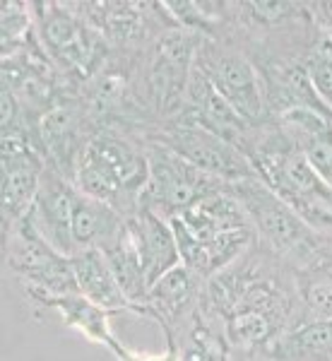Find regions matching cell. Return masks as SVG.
Returning <instances> with one entry per match:
<instances>
[{
	"instance_id": "9c48e42d",
	"label": "cell",
	"mask_w": 332,
	"mask_h": 361,
	"mask_svg": "<svg viewBox=\"0 0 332 361\" xmlns=\"http://www.w3.org/2000/svg\"><path fill=\"white\" fill-rule=\"evenodd\" d=\"M39 42L58 68L82 78L94 73L102 61L104 37L99 29L75 13H68L66 5H44V15H39Z\"/></svg>"
},
{
	"instance_id": "6da1fadb",
	"label": "cell",
	"mask_w": 332,
	"mask_h": 361,
	"mask_svg": "<svg viewBox=\"0 0 332 361\" xmlns=\"http://www.w3.org/2000/svg\"><path fill=\"white\" fill-rule=\"evenodd\" d=\"M248 159L253 161L258 178L270 185L308 226L318 234H332V188L308 166L279 126L277 130L255 137Z\"/></svg>"
},
{
	"instance_id": "e0dca14e",
	"label": "cell",
	"mask_w": 332,
	"mask_h": 361,
	"mask_svg": "<svg viewBox=\"0 0 332 361\" xmlns=\"http://www.w3.org/2000/svg\"><path fill=\"white\" fill-rule=\"evenodd\" d=\"M75 272V284L78 292L90 299L92 304L102 306L104 311H125L130 308V301L125 299V294L121 292L118 279H116L113 270H111L106 255L99 248H87L80 250L70 258Z\"/></svg>"
},
{
	"instance_id": "8fae6325",
	"label": "cell",
	"mask_w": 332,
	"mask_h": 361,
	"mask_svg": "<svg viewBox=\"0 0 332 361\" xmlns=\"http://www.w3.org/2000/svg\"><path fill=\"white\" fill-rule=\"evenodd\" d=\"M171 121H183V123L205 128V130L214 133V135L224 137L226 142L236 145V147L246 154L255 145L258 130L263 128V126L253 128L248 121H243L241 116L224 102V97L207 82L200 70H193V78H190L188 92H185V99H183V109H180L176 118H171Z\"/></svg>"
},
{
	"instance_id": "30bf717a",
	"label": "cell",
	"mask_w": 332,
	"mask_h": 361,
	"mask_svg": "<svg viewBox=\"0 0 332 361\" xmlns=\"http://www.w3.org/2000/svg\"><path fill=\"white\" fill-rule=\"evenodd\" d=\"M3 234L15 229L29 214L39 195V185L46 171L42 149L29 140V133H3Z\"/></svg>"
},
{
	"instance_id": "5b68a950",
	"label": "cell",
	"mask_w": 332,
	"mask_h": 361,
	"mask_svg": "<svg viewBox=\"0 0 332 361\" xmlns=\"http://www.w3.org/2000/svg\"><path fill=\"white\" fill-rule=\"evenodd\" d=\"M145 152H147L149 176L142 195H140V207L149 209L159 217L173 219L202 195L226 188V183L207 176L205 171L195 169L190 161L168 149L166 145L147 140Z\"/></svg>"
},
{
	"instance_id": "52a82bcc",
	"label": "cell",
	"mask_w": 332,
	"mask_h": 361,
	"mask_svg": "<svg viewBox=\"0 0 332 361\" xmlns=\"http://www.w3.org/2000/svg\"><path fill=\"white\" fill-rule=\"evenodd\" d=\"M154 142L166 145L178 157L190 161L195 169L205 171L207 176L231 185L238 180L258 178L253 161L236 145L226 142L224 137L214 135L200 126L183 123V121H166L159 130L152 133Z\"/></svg>"
},
{
	"instance_id": "484cf974",
	"label": "cell",
	"mask_w": 332,
	"mask_h": 361,
	"mask_svg": "<svg viewBox=\"0 0 332 361\" xmlns=\"http://www.w3.org/2000/svg\"><path fill=\"white\" fill-rule=\"evenodd\" d=\"M308 8H311V13H316L311 17L325 29V37L332 39V3H316V5H308Z\"/></svg>"
},
{
	"instance_id": "d6986e66",
	"label": "cell",
	"mask_w": 332,
	"mask_h": 361,
	"mask_svg": "<svg viewBox=\"0 0 332 361\" xmlns=\"http://www.w3.org/2000/svg\"><path fill=\"white\" fill-rule=\"evenodd\" d=\"M176 330L178 361H231V349L234 347L226 340L224 325L217 328L212 316L202 306H195L180 320Z\"/></svg>"
},
{
	"instance_id": "7c38bea8",
	"label": "cell",
	"mask_w": 332,
	"mask_h": 361,
	"mask_svg": "<svg viewBox=\"0 0 332 361\" xmlns=\"http://www.w3.org/2000/svg\"><path fill=\"white\" fill-rule=\"evenodd\" d=\"M75 195H78V185L63 176L61 171H56L54 166H46L42 185H39V195L25 217L46 243H51L68 258L78 253L73 241Z\"/></svg>"
},
{
	"instance_id": "603a6c76",
	"label": "cell",
	"mask_w": 332,
	"mask_h": 361,
	"mask_svg": "<svg viewBox=\"0 0 332 361\" xmlns=\"http://www.w3.org/2000/svg\"><path fill=\"white\" fill-rule=\"evenodd\" d=\"M304 68L308 80H311L313 92L320 99V104L332 114V39L330 37L323 34L311 46Z\"/></svg>"
},
{
	"instance_id": "9a60e30c",
	"label": "cell",
	"mask_w": 332,
	"mask_h": 361,
	"mask_svg": "<svg viewBox=\"0 0 332 361\" xmlns=\"http://www.w3.org/2000/svg\"><path fill=\"white\" fill-rule=\"evenodd\" d=\"M128 234L133 238V246L137 250V258L142 263L145 279L149 287L159 277H164L168 270L180 265L178 241L168 219L140 207L137 212L128 217Z\"/></svg>"
},
{
	"instance_id": "ac0fdd59",
	"label": "cell",
	"mask_w": 332,
	"mask_h": 361,
	"mask_svg": "<svg viewBox=\"0 0 332 361\" xmlns=\"http://www.w3.org/2000/svg\"><path fill=\"white\" fill-rule=\"evenodd\" d=\"M125 226L128 219L123 214L116 212L106 202L94 200L78 190L73 205V241L78 253L87 248L104 250L123 234Z\"/></svg>"
},
{
	"instance_id": "44dd1931",
	"label": "cell",
	"mask_w": 332,
	"mask_h": 361,
	"mask_svg": "<svg viewBox=\"0 0 332 361\" xmlns=\"http://www.w3.org/2000/svg\"><path fill=\"white\" fill-rule=\"evenodd\" d=\"M272 357L277 361H332V318H304L282 335Z\"/></svg>"
},
{
	"instance_id": "ba28073f",
	"label": "cell",
	"mask_w": 332,
	"mask_h": 361,
	"mask_svg": "<svg viewBox=\"0 0 332 361\" xmlns=\"http://www.w3.org/2000/svg\"><path fill=\"white\" fill-rule=\"evenodd\" d=\"M200 42L202 34H195L183 27H171L161 37L154 39V51L147 68V82L156 114H161L166 121L176 118L178 111L183 109V99L185 92H188L190 78H193Z\"/></svg>"
},
{
	"instance_id": "ffe728a7",
	"label": "cell",
	"mask_w": 332,
	"mask_h": 361,
	"mask_svg": "<svg viewBox=\"0 0 332 361\" xmlns=\"http://www.w3.org/2000/svg\"><path fill=\"white\" fill-rule=\"evenodd\" d=\"M42 306L54 308L68 328L78 330L80 335L87 337L90 342H94V345H104L109 349L111 342L116 340L113 333H111V323H109L111 313L104 311L102 306L92 304V301L85 299L80 292L49 296V299L42 301Z\"/></svg>"
},
{
	"instance_id": "4fadbf2b",
	"label": "cell",
	"mask_w": 332,
	"mask_h": 361,
	"mask_svg": "<svg viewBox=\"0 0 332 361\" xmlns=\"http://www.w3.org/2000/svg\"><path fill=\"white\" fill-rule=\"evenodd\" d=\"M94 27L104 39L118 46L145 44L152 37H161L166 29L178 27L176 22H159L164 3H92Z\"/></svg>"
},
{
	"instance_id": "2e32d148",
	"label": "cell",
	"mask_w": 332,
	"mask_h": 361,
	"mask_svg": "<svg viewBox=\"0 0 332 361\" xmlns=\"http://www.w3.org/2000/svg\"><path fill=\"white\" fill-rule=\"evenodd\" d=\"M202 282L205 279L197 277L190 267H185L183 263L176 265L149 287L147 301L140 308V316H147L161 323L164 333H168V330L173 333L180 320L188 316L200 301Z\"/></svg>"
},
{
	"instance_id": "7a4b0ae2",
	"label": "cell",
	"mask_w": 332,
	"mask_h": 361,
	"mask_svg": "<svg viewBox=\"0 0 332 361\" xmlns=\"http://www.w3.org/2000/svg\"><path fill=\"white\" fill-rule=\"evenodd\" d=\"M149 176L147 152L113 130L94 133L75 173L80 193L106 202L128 219L140 209V195Z\"/></svg>"
},
{
	"instance_id": "3957f363",
	"label": "cell",
	"mask_w": 332,
	"mask_h": 361,
	"mask_svg": "<svg viewBox=\"0 0 332 361\" xmlns=\"http://www.w3.org/2000/svg\"><path fill=\"white\" fill-rule=\"evenodd\" d=\"M231 195L246 209L255 231V243L289 265L301 270L316 263L323 253L320 234L308 226L275 190L260 178L238 180L229 185Z\"/></svg>"
},
{
	"instance_id": "277c9868",
	"label": "cell",
	"mask_w": 332,
	"mask_h": 361,
	"mask_svg": "<svg viewBox=\"0 0 332 361\" xmlns=\"http://www.w3.org/2000/svg\"><path fill=\"white\" fill-rule=\"evenodd\" d=\"M195 70L224 97L234 111L248 121L253 128H260L267 118L265 87L260 82L258 68L250 58L224 39L202 37L195 56Z\"/></svg>"
},
{
	"instance_id": "4316f807",
	"label": "cell",
	"mask_w": 332,
	"mask_h": 361,
	"mask_svg": "<svg viewBox=\"0 0 332 361\" xmlns=\"http://www.w3.org/2000/svg\"><path fill=\"white\" fill-rule=\"evenodd\" d=\"M301 361H323V359H301Z\"/></svg>"
},
{
	"instance_id": "7402d4cb",
	"label": "cell",
	"mask_w": 332,
	"mask_h": 361,
	"mask_svg": "<svg viewBox=\"0 0 332 361\" xmlns=\"http://www.w3.org/2000/svg\"><path fill=\"white\" fill-rule=\"evenodd\" d=\"M104 255H106L111 270H113L116 279H118L121 292L130 301V311L140 313V308L147 301L149 284H147V279H145L142 263H140L137 250L133 246V238L128 234V226L113 243H109V246L104 248Z\"/></svg>"
},
{
	"instance_id": "5bb4252c",
	"label": "cell",
	"mask_w": 332,
	"mask_h": 361,
	"mask_svg": "<svg viewBox=\"0 0 332 361\" xmlns=\"http://www.w3.org/2000/svg\"><path fill=\"white\" fill-rule=\"evenodd\" d=\"M277 126L308 166L332 188V116L299 106L279 114Z\"/></svg>"
},
{
	"instance_id": "cb8c5ba5",
	"label": "cell",
	"mask_w": 332,
	"mask_h": 361,
	"mask_svg": "<svg viewBox=\"0 0 332 361\" xmlns=\"http://www.w3.org/2000/svg\"><path fill=\"white\" fill-rule=\"evenodd\" d=\"M0 29H3V56L5 54H15V51L27 42L29 29H32V15H29V5L15 3V0H8V3H3Z\"/></svg>"
},
{
	"instance_id": "d4e9b609",
	"label": "cell",
	"mask_w": 332,
	"mask_h": 361,
	"mask_svg": "<svg viewBox=\"0 0 332 361\" xmlns=\"http://www.w3.org/2000/svg\"><path fill=\"white\" fill-rule=\"evenodd\" d=\"M111 354H113L118 361H178V342H176V335L173 333H166V352L164 354H137V352H130L128 347L121 345L118 340L111 342Z\"/></svg>"
},
{
	"instance_id": "8992f818",
	"label": "cell",
	"mask_w": 332,
	"mask_h": 361,
	"mask_svg": "<svg viewBox=\"0 0 332 361\" xmlns=\"http://www.w3.org/2000/svg\"><path fill=\"white\" fill-rule=\"evenodd\" d=\"M5 263L37 304L49 296L78 292L70 258L46 243L27 219L5 234Z\"/></svg>"
}]
</instances>
